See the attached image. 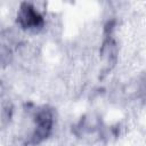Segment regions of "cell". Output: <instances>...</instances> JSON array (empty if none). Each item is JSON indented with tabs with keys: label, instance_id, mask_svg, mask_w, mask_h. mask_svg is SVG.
<instances>
[{
	"label": "cell",
	"instance_id": "1",
	"mask_svg": "<svg viewBox=\"0 0 146 146\" xmlns=\"http://www.w3.org/2000/svg\"><path fill=\"white\" fill-rule=\"evenodd\" d=\"M29 113L31 122L30 130L25 137V143L26 145L35 146L50 136L55 123V114L52 108L46 105L29 110Z\"/></svg>",
	"mask_w": 146,
	"mask_h": 146
},
{
	"label": "cell",
	"instance_id": "2",
	"mask_svg": "<svg viewBox=\"0 0 146 146\" xmlns=\"http://www.w3.org/2000/svg\"><path fill=\"white\" fill-rule=\"evenodd\" d=\"M17 25L30 33H38L44 26L43 15L31 2H22L16 15Z\"/></svg>",
	"mask_w": 146,
	"mask_h": 146
}]
</instances>
